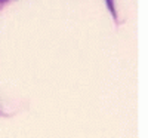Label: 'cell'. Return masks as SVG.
<instances>
[{"label": "cell", "mask_w": 148, "mask_h": 138, "mask_svg": "<svg viewBox=\"0 0 148 138\" xmlns=\"http://www.w3.org/2000/svg\"><path fill=\"white\" fill-rule=\"evenodd\" d=\"M107 5H108V8H110V12L116 17V9H114V6H113V0H107Z\"/></svg>", "instance_id": "1"}]
</instances>
